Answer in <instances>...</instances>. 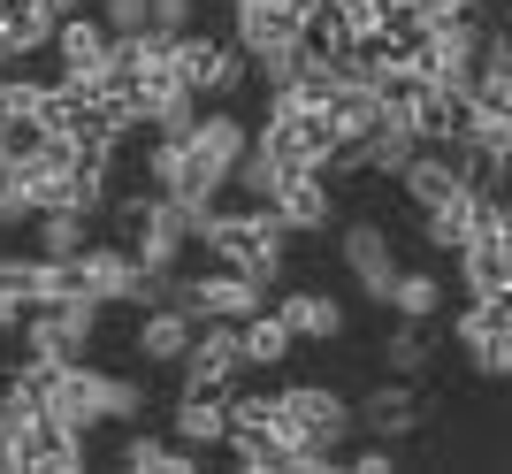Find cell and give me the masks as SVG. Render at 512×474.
Instances as JSON below:
<instances>
[{
	"mask_svg": "<svg viewBox=\"0 0 512 474\" xmlns=\"http://www.w3.org/2000/svg\"><path fill=\"white\" fill-rule=\"evenodd\" d=\"M253 146L268 153L283 176H291V169H321V176H329V161L344 153V130H337V115H329V100L283 85V92H268V115H260Z\"/></svg>",
	"mask_w": 512,
	"mask_h": 474,
	"instance_id": "6da1fadb",
	"label": "cell"
},
{
	"mask_svg": "<svg viewBox=\"0 0 512 474\" xmlns=\"http://www.w3.org/2000/svg\"><path fill=\"white\" fill-rule=\"evenodd\" d=\"M23 322H31L23 291H16V283H0V337H23Z\"/></svg>",
	"mask_w": 512,
	"mask_h": 474,
	"instance_id": "d590c367",
	"label": "cell"
},
{
	"mask_svg": "<svg viewBox=\"0 0 512 474\" xmlns=\"http://www.w3.org/2000/svg\"><path fill=\"white\" fill-rule=\"evenodd\" d=\"M482 222H490V192H474V184H467V192H451L444 207H428V215H421V237H428V253H459Z\"/></svg>",
	"mask_w": 512,
	"mask_h": 474,
	"instance_id": "44dd1931",
	"label": "cell"
},
{
	"mask_svg": "<svg viewBox=\"0 0 512 474\" xmlns=\"http://www.w3.org/2000/svg\"><path fill=\"white\" fill-rule=\"evenodd\" d=\"M92 222H100V215H77V207H46V215H31V230H39V253L77 260V253L92 245Z\"/></svg>",
	"mask_w": 512,
	"mask_h": 474,
	"instance_id": "484cf974",
	"label": "cell"
},
{
	"mask_svg": "<svg viewBox=\"0 0 512 474\" xmlns=\"http://www.w3.org/2000/svg\"><path fill=\"white\" fill-rule=\"evenodd\" d=\"M390 314L436 322V314H444V276H436V268H398V283H390Z\"/></svg>",
	"mask_w": 512,
	"mask_h": 474,
	"instance_id": "4316f807",
	"label": "cell"
},
{
	"mask_svg": "<svg viewBox=\"0 0 512 474\" xmlns=\"http://www.w3.org/2000/svg\"><path fill=\"white\" fill-rule=\"evenodd\" d=\"M100 314L107 306L92 291H69L54 306H31V322H23V345L31 352H62V360H85V345L100 337Z\"/></svg>",
	"mask_w": 512,
	"mask_h": 474,
	"instance_id": "52a82bcc",
	"label": "cell"
},
{
	"mask_svg": "<svg viewBox=\"0 0 512 474\" xmlns=\"http://www.w3.org/2000/svg\"><path fill=\"white\" fill-rule=\"evenodd\" d=\"M352 413H360V429H367V436L406 444V436L421 429V390H413V375H390V383H375L367 398H352Z\"/></svg>",
	"mask_w": 512,
	"mask_h": 474,
	"instance_id": "9a60e30c",
	"label": "cell"
},
{
	"mask_svg": "<svg viewBox=\"0 0 512 474\" xmlns=\"http://www.w3.org/2000/svg\"><path fill=\"white\" fill-rule=\"evenodd\" d=\"M245 146H253V123L245 115H230V108H207L192 123V138H184V176H176V192L169 199H184V207H222V192H230V176H237V161H245Z\"/></svg>",
	"mask_w": 512,
	"mask_h": 474,
	"instance_id": "3957f363",
	"label": "cell"
},
{
	"mask_svg": "<svg viewBox=\"0 0 512 474\" xmlns=\"http://www.w3.org/2000/svg\"><path fill=\"white\" fill-rule=\"evenodd\" d=\"M192 314H184V306H146V314H138V337H130V352H138V360L146 367H176L184 360V352H192Z\"/></svg>",
	"mask_w": 512,
	"mask_h": 474,
	"instance_id": "d6986e66",
	"label": "cell"
},
{
	"mask_svg": "<svg viewBox=\"0 0 512 474\" xmlns=\"http://www.w3.org/2000/svg\"><path fill=\"white\" fill-rule=\"evenodd\" d=\"M337 260H344V276H352V291H360L367 306H390L398 245H390V230L375 215H360V222H344V230H337Z\"/></svg>",
	"mask_w": 512,
	"mask_h": 474,
	"instance_id": "8992f818",
	"label": "cell"
},
{
	"mask_svg": "<svg viewBox=\"0 0 512 474\" xmlns=\"http://www.w3.org/2000/svg\"><path fill=\"white\" fill-rule=\"evenodd\" d=\"M276 314L291 322L299 345H337L344 337V299H329V291H283Z\"/></svg>",
	"mask_w": 512,
	"mask_h": 474,
	"instance_id": "603a6c76",
	"label": "cell"
},
{
	"mask_svg": "<svg viewBox=\"0 0 512 474\" xmlns=\"http://www.w3.org/2000/svg\"><path fill=\"white\" fill-rule=\"evenodd\" d=\"M230 39L245 46L253 62H268L283 46H299V8H291V0H230Z\"/></svg>",
	"mask_w": 512,
	"mask_h": 474,
	"instance_id": "30bf717a",
	"label": "cell"
},
{
	"mask_svg": "<svg viewBox=\"0 0 512 474\" xmlns=\"http://www.w3.org/2000/svg\"><path fill=\"white\" fill-rule=\"evenodd\" d=\"M451 260H459V283H467V299H482V291H505V283H512V245L490 230V222H482V230H474Z\"/></svg>",
	"mask_w": 512,
	"mask_h": 474,
	"instance_id": "7402d4cb",
	"label": "cell"
},
{
	"mask_svg": "<svg viewBox=\"0 0 512 474\" xmlns=\"http://www.w3.org/2000/svg\"><path fill=\"white\" fill-rule=\"evenodd\" d=\"M184 390H237L245 383V345H237V322H199L192 352H184Z\"/></svg>",
	"mask_w": 512,
	"mask_h": 474,
	"instance_id": "9c48e42d",
	"label": "cell"
},
{
	"mask_svg": "<svg viewBox=\"0 0 512 474\" xmlns=\"http://www.w3.org/2000/svg\"><path fill=\"white\" fill-rule=\"evenodd\" d=\"M54 46V8L46 0H0V69H23Z\"/></svg>",
	"mask_w": 512,
	"mask_h": 474,
	"instance_id": "e0dca14e",
	"label": "cell"
},
{
	"mask_svg": "<svg viewBox=\"0 0 512 474\" xmlns=\"http://www.w3.org/2000/svg\"><path fill=\"white\" fill-rule=\"evenodd\" d=\"M153 16V0H100V23L115 31V39H130V31H146Z\"/></svg>",
	"mask_w": 512,
	"mask_h": 474,
	"instance_id": "d6a6232c",
	"label": "cell"
},
{
	"mask_svg": "<svg viewBox=\"0 0 512 474\" xmlns=\"http://www.w3.org/2000/svg\"><path fill=\"white\" fill-rule=\"evenodd\" d=\"M230 398H237V390H184V398H176V413H169L176 444H192V452H214V444L230 436Z\"/></svg>",
	"mask_w": 512,
	"mask_h": 474,
	"instance_id": "ffe728a7",
	"label": "cell"
},
{
	"mask_svg": "<svg viewBox=\"0 0 512 474\" xmlns=\"http://www.w3.org/2000/svg\"><path fill=\"white\" fill-rule=\"evenodd\" d=\"M192 444H176V436H146L138 421L123 429V444H115V467H130V474H192Z\"/></svg>",
	"mask_w": 512,
	"mask_h": 474,
	"instance_id": "cb8c5ba5",
	"label": "cell"
},
{
	"mask_svg": "<svg viewBox=\"0 0 512 474\" xmlns=\"http://www.w3.org/2000/svg\"><path fill=\"white\" fill-rule=\"evenodd\" d=\"M398 192L413 199V215H428V207H444L451 192H467V176H459V161H451V146H421L398 169Z\"/></svg>",
	"mask_w": 512,
	"mask_h": 474,
	"instance_id": "ac0fdd59",
	"label": "cell"
},
{
	"mask_svg": "<svg viewBox=\"0 0 512 474\" xmlns=\"http://www.w3.org/2000/svg\"><path fill=\"white\" fill-rule=\"evenodd\" d=\"M100 421H115V429L146 421V383H138V375H107V367H100Z\"/></svg>",
	"mask_w": 512,
	"mask_h": 474,
	"instance_id": "f546056e",
	"label": "cell"
},
{
	"mask_svg": "<svg viewBox=\"0 0 512 474\" xmlns=\"http://www.w3.org/2000/svg\"><path fill=\"white\" fill-rule=\"evenodd\" d=\"M413 130H421V146H459V138H474L467 85H428L421 100H413Z\"/></svg>",
	"mask_w": 512,
	"mask_h": 474,
	"instance_id": "2e32d148",
	"label": "cell"
},
{
	"mask_svg": "<svg viewBox=\"0 0 512 474\" xmlns=\"http://www.w3.org/2000/svg\"><path fill=\"white\" fill-rule=\"evenodd\" d=\"M0 375H8V352H0Z\"/></svg>",
	"mask_w": 512,
	"mask_h": 474,
	"instance_id": "74e56055",
	"label": "cell"
},
{
	"mask_svg": "<svg viewBox=\"0 0 512 474\" xmlns=\"http://www.w3.org/2000/svg\"><path fill=\"white\" fill-rule=\"evenodd\" d=\"M199 245H207L222 268L253 283H283V260H291V230H283L276 207H253V199H237V207H207L199 215Z\"/></svg>",
	"mask_w": 512,
	"mask_h": 474,
	"instance_id": "7a4b0ae2",
	"label": "cell"
},
{
	"mask_svg": "<svg viewBox=\"0 0 512 474\" xmlns=\"http://www.w3.org/2000/svg\"><path fill=\"white\" fill-rule=\"evenodd\" d=\"M237 345H245V367H283L299 352V337H291V322H283L276 306H260V314L237 322Z\"/></svg>",
	"mask_w": 512,
	"mask_h": 474,
	"instance_id": "d4e9b609",
	"label": "cell"
},
{
	"mask_svg": "<svg viewBox=\"0 0 512 474\" xmlns=\"http://www.w3.org/2000/svg\"><path fill=\"white\" fill-rule=\"evenodd\" d=\"M474 8H490V0H474Z\"/></svg>",
	"mask_w": 512,
	"mask_h": 474,
	"instance_id": "f35d334b",
	"label": "cell"
},
{
	"mask_svg": "<svg viewBox=\"0 0 512 474\" xmlns=\"http://www.w3.org/2000/svg\"><path fill=\"white\" fill-rule=\"evenodd\" d=\"M169 54H176L184 92H199V100H237L245 77H253V54H245L237 39H214V31H184Z\"/></svg>",
	"mask_w": 512,
	"mask_h": 474,
	"instance_id": "5b68a950",
	"label": "cell"
},
{
	"mask_svg": "<svg viewBox=\"0 0 512 474\" xmlns=\"http://www.w3.org/2000/svg\"><path fill=\"white\" fill-rule=\"evenodd\" d=\"M23 421L31 413H0V474H23Z\"/></svg>",
	"mask_w": 512,
	"mask_h": 474,
	"instance_id": "836d02e7",
	"label": "cell"
},
{
	"mask_svg": "<svg viewBox=\"0 0 512 474\" xmlns=\"http://www.w3.org/2000/svg\"><path fill=\"white\" fill-rule=\"evenodd\" d=\"M344 467H352V474H398V452H390L383 436H375V444H367V452H352Z\"/></svg>",
	"mask_w": 512,
	"mask_h": 474,
	"instance_id": "e575fe53",
	"label": "cell"
},
{
	"mask_svg": "<svg viewBox=\"0 0 512 474\" xmlns=\"http://www.w3.org/2000/svg\"><path fill=\"white\" fill-rule=\"evenodd\" d=\"M459 352H467L474 375H490V383H512V329H451Z\"/></svg>",
	"mask_w": 512,
	"mask_h": 474,
	"instance_id": "83f0119b",
	"label": "cell"
},
{
	"mask_svg": "<svg viewBox=\"0 0 512 474\" xmlns=\"http://www.w3.org/2000/svg\"><path fill=\"white\" fill-rule=\"evenodd\" d=\"M77 283L100 306H130L138 299V253H130L123 237H92L85 253H77Z\"/></svg>",
	"mask_w": 512,
	"mask_h": 474,
	"instance_id": "4fadbf2b",
	"label": "cell"
},
{
	"mask_svg": "<svg viewBox=\"0 0 512 474\" xmlns=\"http://www.w3.org/2000/svg\"><path fill=\"white\" fill-rule=\"evenodd\" d=\"M0 115H8V100H0Z\"/></svg>",
	"mask_w": 512,
	"mask_h": 474,
	"instance_id": "ab89813d",
	"label": "cell"
},
{
	"mask_svg": "<svg viewBox=\"0 0 512 474\" xmlns=\"http://www.w3.org/2000/svg\"><path fill=\"white\" fill-rule=\"evenodd\" d=\"M268 207L283 215V230H291V237H314V230H329V222H337V184H329L321 169H291V176L276 184V199H268Z\"/></svg>",
	"mask_w": 512,
	"mask_h": 474,
	"instance_id": "7c38bea8",
	"label": "cell"
},
{
	"mask_svg": "<svg viewBox=\"0 0 512 474\" xmlns=\"http://www.w3.org/2000/svg\"><path fill=\"white\" fill-rule=\"evenodd\" d=\"M276 429L291 436V444H329V452H344V436L360 429V413L329 383H283L276 390Z\"/></svg>",
	"mask_w": 512,
	"mask_h": 474,
	"instance_id": "277c9868",
	"label": "cell"
},
{
	"mask_svg": "<svg viewBox=\"0 0 512 474\" xmlns=\"http://www.w3.org/2000/svg\"><path fill=\"white\" fill-rule=\"evenodd\" d=\"M428 360H436V345H428V322H406V314H398V329L383 337V367H390V375H421Z\"/></svg>",
	"mask_w": 512,
	"mask_h": 474,
	"instance_id": "f1b7e54d",
	"label": "cell"
},
{
	"mask_svg": "<svg viewBox=\"0 0 512 474\" xmlns=\"http://www.w3.org/2000/svg\"><path fill=\"white\" fill-rule=\"evenodd\" d=\"M260 291H268V283L237 276L222 260H214L207 276H176V306H184L192 322H245V314H260Z\"/></svg>",
	"mask_w": 512,
	"mask_h": 474,
	"instance_id": "ba28073f",
	"label": "cell"
},
{
	"mask_svg": "<svg viewBox=\"0 0 512 474\" xmlns=\"http://www.w3.org/2000/svg\"><path fill=\"white\" fill-rule=\"evenodd\" d=\"M146 31H161V39H184V31H199V0H153Z\"/></svg>",
	"mask_w": 512,
	"mask_h": 474,
	"instance_id": "1f68e13d",
	"label": "cell"
},
{
	"mask_svg": "<svg viewBox=\"0 0 512 474\" xmlns=\"http://www.w3.org/2000/svg\"><path fill=\"white\" fill-rule=\"evenodd\" d=\"M276 184H283V169H276L260 146H245V161H237V176H230V192L253 199V207H268V199H276Z\"/></svg>",
	"mask_w": 512,
	"mask_h": 474,
	"instance_id": "4dcf8cb0",
	"label": "cell"
},
{
	"mask_svg": "<svg viewBox=\"0 0 512 474\" xmlns=\"http://www.w3.org/2000/svg\"><path fill=\"white\" fill-rule=\"evenodd\" d=\"M23 474H85V429L39 406L23 421Z\"/></svg>",
	"mask_w": 512,
	"mask_h": 474,
	"instance_id": "8fae6325",
	"label": "cell"
},
{
	"mask_svg": "<svg viewBox=\"0 0 512 474\" xmlns=\"http://www.w3.org/2000/svg\"><path fill=\"white\" fill-rule=\"evenodd\" d=\"M46 54H54L62 77H85V85H92V77L107 69V54H115V31H107L92 8H77V16L54 23V46H46Z\"/></svg>",
	"mask_w": 512,
	"mask_h": 474,
	"instance_id": "5bb4252c",
	"label": "cell"
},
{
	"mask_svg": "<svg viewBox=\"0 0 512 474\" xmlns=\"http://www.w3.org/2000/svg\"><path fill=\"white\" fill-rule=\"evenodd\" d=\"M46 8H54V23H62V16H77V8H85V0H46Z\"/></svg>",
	"mask_w": 512,
	"mask_h": 474,
	"instance_id": "8d00e7d4",
	"label": "cell"
}]
</instances>
